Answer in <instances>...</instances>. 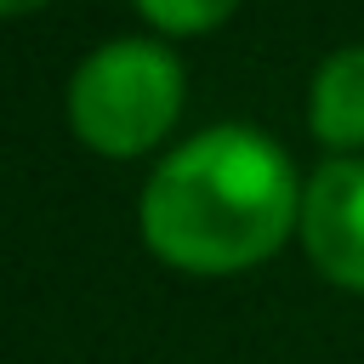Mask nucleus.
Here are the masks:
<instances>
[{
  "mask_svg": "<svg viewBox=\"0 0 364 364\" xmlns=\"http://www.w3.org/2000/svg\"><path fill=\"white\" fill-rule=\"evenodd\" d=\"M131 6L159 34H210L239 11V0H131Z\"/></svg>",
  "mask_w": 364,
  "mask_h": 364,
  "instance_id": "nucleus-5",
  "label": "nucleus"
},
{
  "mask_svg": "<svg viewBox=\"0 0 364 364\" xmlns=\"http://www.w3.org/2000/svg\"><path fill=\"white\" fill-rule=\"evenodd\" d=\"M307 125L330 159H364V46H336L313 68Z\"/></svg>",
  "mask_w": 364,
  "mask_h": 364,
  "instance_id": "nucleus-4",
  "label": "nucleus"
},
{
  "mask_svg": "<svg viewBox=\"0 0 364 364\" xmlns=\"http://www.w3.org/2000/svg\"><path fill=\"white\" fill-rule=\"evenodd\" d=\"M296 239L330 284L364 296V159H324L301 182Z\"/></svg>",
  "mask_w": 364,
  "mask_h": 364,
  "instance_id": "nucleus-3",
  "label": "nucleus"
},
{
  "mask_svg": "<svg viewBox=\"0 0 364 364\" xmlns=\"http://www.w3.org/2000/svg\"><path fill=\"white\" fill-rule=\"evenodd\" d=\"M301 222V176L256 125H210L176 142L136 199L142 245L193 279L267 262Z\"/></svg>",
  "mask_w": 364,
  "mask_h": 364,
  "instance_id": "nucleus-1",
  "label": "nucleus"
},
{
  "mask_svg": "<svg viewBox=\"0 0 364 364\" xmlns=\"http://www.w3.org/2000/svg\"><path fill=\"white\" fill-rule=\"evenodd\" d=\"M40 6H51V0H0V17H28Z\"/></svg>",
  "mask_w": 364,
  "mask_h": 364,
  "instance_id": "nucleus-6",
  "label": "nucleus"
},
{
  "mask_svg": "<svg viewBox=\"0 0 364 364\" xmlns=\"http://www.w3.org/2000/svg\"><path fill=\"white\" fill-rule=\"evenodd\" d=\"M188 102V68L165 40L119 34L80 57L68 80V131L102 159H136L171 136Z\"/></svg>",
  "mask_w": 364,
  "mask_h": 364,
  "instance_id": "nucleus-2",
  "label": "nucleus"
}]
</instances>
